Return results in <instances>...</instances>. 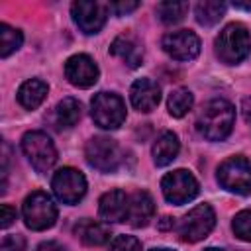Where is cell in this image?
<instances>
[{
    "label": "cell",
    "mask_w": 251,
    "mask_h": 251,
    "mask_svg": "<svg viewBox=\"0 0 251 251\" xmlns=\"http://www.w3.org/2000/svg\"><path fill=\"white\" fill-rule=\"evenodd\" d=\"M110 53H112L114 57H120V59H122L127 67H131V69H137V67L141 65V61H143V51H141V47L137 45L135 39H131V37H127V35L116 37V39L112 41V45H110Z\"/></svg>",
    "instance_id": "ac0fdd59"
},
{
    "label": "cell",
    "mask_w": 251,
    "mask_h": 251,
    "mask_svg": "<svg viewBox=\"0 0 251 251\" xmlns=\"http://www.w3.org/2000/svg\"><path fill=\"white\" fill-rule=\"evenodd\" d=\"M51 188L63 204H76L86 194V178L73 167H63L53 175Z\"/></svg>",
    "instance_id": "30bf717a"
},
{
    "label": "cell",
    "mask_w": 251,
    "mask_h": 251,
    "mask_svg": "<svg viewBox=\"0 0 251 251\" xmlns=\"http://www.w3.org/2000/svg\"><path fill=\"white\" fill-rule=\"evenodd\" d=\"M151 251H175V249H167V247H155V249H151Z\"/></svg>",
    "instance_id": "e575fe53"
},
{
    "label": "cell",
    "mask_w": 251,
    "mask_h": 251,
    "mask_svg": "<svg viewBox=\"0 0 251 251\" xmlns=\"http://www.w3.org/2000/svg\"><path fill=\"white\" fill-rule=\"evenodd\" d=\"M0 251H25V241L22 235H6L2 239Z\"/></svg>",
    "instance_id": "f1b7e54d"
},
{
    "label": "cell",
    "mask_w": 251,
    "mask_h": 251,
    "mask_svg": "<svg viewBox=\"0 0 251 251\" xmlns=\"http://www.w3.org/2000/svg\"><path fill=\"white\" fill-rule=\"evenodd\" d=\"M218 182L235 194H251V161L241 155L226 159L218 167Z\"/></svg>",
    "instance_id": "5b68a950"
},
{
    "label": "cell",
    "mask_w": 251,
    "mask_h": 251,
    "mask_svg": "<svg viewBox=\"0 0 251 251\" xmlns=\"http://www.w3.org/2000/svg\"><path fill=\"white\" fill-rule=\"evenodd\" d=\"M98 67L90 55L78 53L67 59L65 63V76L73 86L88 88L98 80Z\"/></svg>",
    "instance_id": "4fadbf2b"
},
{
    "label": "cell",
    "mask_w": 251,
    "mask_h": 251,
    "mask_svg": "<svg viewBox=\"0 0 251 251\" xmlns=\"http://www.w3.org/2000/svg\"><path fill=\"white\" fill-rule=\"evenodd\" d=\"M161 190H163V196L167 202L180 206V204L190 202L198 194L200 186H198V180L194 178L192 173L178 169V171H173V173L163 176Z\"/></svg>",
    "instance_id": "9c48e42d"
},
{
    "label": "cell",
    "mask_w": 251,
    "mask_h": 251,
    "mask_svg": "<svg viewBox=\"0 0 251 251\" xmlns=\"http://www.w3.org/2000/svg\"><path fill=\"white\" fill-rule=\"evenodd\" d=\"M226 12V4L220 0H202L196 4L194 14H196V22L200 25H214L222 20Z\"/></svg>",
    "instance_id": "44dd1931"
},
{
    "label": "cell",
    "mask_w": 251,
    "mask_h": 251,
    "mask_svg": "<svg viewBox=\"0 0 251 251\" xmlns=\"http://www.w3.org/2000/svg\"><path fill=\"white\" fill-rule=\"evenodd\" d=\"M22 214H24L25 226L33 231H43V229L51 227L57 220V208H55L51 196L43 190H35L24 200Z\"/></svg>",
    "instance_id": "3957f363"
},
{
    "label": "cell",
    "mask_w": 251,
    "mask_h": 251,
    "mask_svg": "<svg viewBox=\"0 0 251 251\" xmlns=\"http://www.w3.org/2000/svg\"><path fill=\"white\" fill-rule=\"evenodd\" d=\"M129 210V196L124 190H110L98 202V214L104 222H126Z\"/></svg>",
    "instance_id": "5bb4252c"
},
{
    "label": "cell",
    "mask_w": 251,
    "mask_h": 251,
    "mask_svg": "<svg viewBox=\"0 0 251 251\" xmlns=\"http://www.w3.org/2000/svg\"><path fill=\"white\" fill-rule=\"evenodd\" d=\"M24 35L20 29L8 25V24H0V57L6 59L8 55H12L14 51H18L22 47Z\"/></svg>",
    "instance_id": "cb8c5ba5"
},
{
    "label": "cell",
    "mask_w": 251,
    "mask_h": 251,
    "mask_svg": "<svg viewBox=\"0 0 251 251\" xmlns=\"http://www.w3.org/2000/svg\"><path fill=\"white\" fill-rule=\"evenodd\" d=\"M194 104V96L188 88H175L171 90L169 94V100H167V110L173 118H182L184 114H188V110L192 108Z\"/></svg>",
    "instance_id": "603a6c76"
},
{
    "label": "cell",
    "mask_w": 251,
    "mask_h": 251,
    "mask_svg": "<svg viewBox=\"0 0 251 251\" xmlns=\"http://www.w3.org/2000/svg\"><path fill=\"white\" fill-rule=\"evenodd\" d=\"M231 229L241 241H251V210H241L239 214H235Z\"/></svg>",
    "instance_id": "484cf974"
},
{
    "label": "cell",
    "mask_w": 251,
    "mask_h": 251,
    "mask_svg": "<svg viewBox=\"0 0 251 251\" xmlns=\"http://www.w3.org/2000/svg\"><path fill=\"white\" fill-rule=\"evenodd\" d=\"M188 12V2H161L157 4V16L163 24H176Z\"/></svg>",
    "instance_id": "d4e9b609"
},
{
    "label": "cell",
    "mask_w": 251,
    "mask_h": 251,
    "mask_svg": "<svg viewBox=\"0 0 251 251\" xmlns=\"http://www.w3.org/2000/svg\"><path fill=\"white\" fill-rule=\"evenodd\" d=\"M108 251H141V243L133 235H118L112 239Z\"/></svg>",
    "instance_id": "4316f807"
},
{
    "label": "cell",
    "mask_w": 251,
    "mask_h": 251,
    "mask_svg": "<svg viewBox=\"0 0 251 251\" xmlns=\"http://www.w3.org/2000/svg\"><path fill=\"white\" fill-rule=\"evenodd\" d=\"M216 55L226 65L241 63L251 51V35L243 24H227L214 41Z\"/></svg>",
    "instance_id": "7a4b0ae2"
},
{
    "label": "cell",
    "mask_w": 251,
    "mask_h": 251,
    "mask_svg": "<svg viewBox=\"0 0 251 251\" xmlns=\"http://www.w3.org/2000/svg\"><path fill=\"white\" fill-rule=\"evenodd\" d=\"M216 226V212L210 204H198L178 224V235L186 243H196L204 239Z\"/></svg>",
    "instance_id": "8992f818"
},
{
    "label": "cell",
    "mask_w": 251,
    "mask_h": 251,
    "mask_svg": "<svg viewBox=\"0 0 251 251\" xmlns=\"http://www.w3.org/2000/svg\"><path fill=\"white\" fill-rule=\"evenodd\" d=\"M173 218H169V216H165L161 222H159V229H167V227H173Z\"/></svg>",
    "instance_id": "d6a6232c"
},
{
    "label": "cell",
    "mask_w": 251,
    "mask_h": 251,
    "mask_svg": "<svg viewBox=\"0 0 251 251\" xmlns=\"http://www.w3.org/2000/svg\"><path fill=\"white\" fill-rule=\"evenodd\" d=\"M241 112H243V118H245L247 122H251V98H245V100H243Z\"/></svg>",
    "instance_id": "1f68e13d"
},
{
    "label": "cell",
    "mask_w": 251,
    "mask_h": 251,
    "mask_svg": "<svg viewBox=\"0 0 251 251\" xmlns=\"http://www.w3.org/2000/svg\"><path fill=\"white\" fill-rule=\"evenodd\" d=\"M75 235L84 243V245H90V247H96V245H104L108 239H110V227L100 224V222H94V220H80L76 226H75Z\"/></svg>",
    "instance_id": "e0dca14e"
},
{
    "label": "cell",
    "mask_w": 251,
    "mask_h": 251,
    "mask_svg": "<svg viewBox=\"0 0 251 251\" xmlns=\"http://www.w3.org/2000/svg\"><path fill=\"white\" fill-rule=\"evenodd\" d=\"M165 53L176 61H190L200 53V39L190 29L171 31L161 41Z\"/></svg>",
    "instance_id": "7c38bea8"
},
{
    "label": "cell",
    "mask_w": 251,
    "mask_h": 251,
    "mask_svg": "<svg viewBox=\"0 0 251 251\" xmlns=\"http://www.w3.org/2000/svg\"><path fill=\"white\" fill-rule=\"evenodd\" d=\"M155 214V202L149 192L137 190L129 196V210H127V222L133 227H143L149 224V220Z\"/></svg>",
    "instance_id": "2e32d148"
},
{
    "label": "cell",
    "mask_w": 251,
    "mask_h": 251,
    "mask_svg": "<svg viewBox=\"0 0 251 251\" xmlns=\"http://www.w3.org/2000/svg\"><path fill=\"white\" fill-rule=\"evenodd\" d=\"M108 8H110L116 16H126V14L133 12V10H137V8H139V2H135V0H120V2L108 4Z\"/></svg>",
    "instance_id": "83f0119b"
},
{
    "label": "cell",
    "mask_w": 251,
    "mask_h": 251,
    "mask_svg": "<svg viewBox=\"0 0 251 251\" xmlns=\"http://www.w3.org/2000/svg\"><path fill=\"white\" fill-rule=\"evenodd\" d=\"M84 157L88 165L100 173H114L122 163V153L118 143L104 135H96L88 139L84 147Z\"/></svg>",
    "instance_id": "ba28073f"
},
{
    "label": "cell",
    "mask_w": 251,
    "mask_h": 251,
    "mask_svg": "<svg viewBox=\"0 0 251 251\" xmlns=\"http://www.w3.org/2000/svg\"><path fill=\"white\" fill-rule=\"evenodd\" d=\"M131 106L139 112H151L161 100V90L151 78H137L129 88Z\"/></svg>",
    "instance_id": "9a60e30c"
},
{
    "label": "cell",
    "mask_w": 251,
    "mask_h": 251,
    "mask_svg": "<svg viewBox=\"0 0 251 251\" xmlns=\"http://www.w3.org/2000/svg\"><path fill=\"white\" fill-rule=\"evenodd\" d=\"M233 122H235L233 106L224 98H216L202 108L196 120V129L208 141H224L231 133Z\"/></svg>",
    "instance_id": "6da1fadb"
},
{
    "label": "cell",
    "mask_w": 251,
    "mask_h": 251,
    "mask_svg": "<svg viewBox=\"0 0 251 251\" xmlns=\"http://www.w3.org/2000/svg\"><path fill=\"white\" fill-rule=\"evenodd\" d=\"M108 6L102 2H94V0H78L71 6V16L75 20V24L78 25L80 31L84 33H98L104 24H106V16H108Z\"/></svg>",
    "instance_id": "8fae6325"
},
{
    "label": "cell",
    "mask_w": 251,
    "mask_h": 251,
    "mask_svg": "<svg viewBox=\"0 0 251 251\" xmlns=\"http://www.w3.org/2000/svg\"><path fill=\"white\" fill-rule=\"evenodd\" d=\"M204 251H224V249H218V247H208V249H204Z\"/></svg>",
    "instance_id": "d590c367"
},
{
    "label": "cell",
    "mask_w": 251,
    "mask_h": 251,
    "mask_svg": "<svg viewBox=\"0 0 251 251\" xmlns=\"http://www.w3.org/2000/svg\"><path fill=\"white\" fill-rule=\"evenodd\" d=\"M178 149H180V143H178V137L176 133L173 131H163L157 141L153 143V161L157 167H165L169 163H173L178 155Z\"/></svg>",
    "instance_id": "d6986e66"
},
{
    "label": "cell",
    "mask_w": 251,
    "mask_h": 251,
    "mask_svg": "<svg viewBox=\"0 0 251 251\" xmlns=\"http://www.w3.org/2000/svg\"><path fill=\"white\" fill-rule=\"evenodd\" d=\"M92 120L102 129H116L126 120V104L114 92H98L92 98Z\"/></svg>",
    "instance_id": "52a82bcc"
},
{
    "label": "cell",
    "mask_w": 251,
    "mask_h": 251,
    "mask_svg": "<svg viewBox=\"0 0 251 251\" xmlns=\"http://www.w3.org/2000/svg\"><path fill=\"white\" fill-rule=\"evenodd\" d=\"M55 116H57V124L61 127H73V126H76V122L82 116V106L78 100H75L71 96L63 98L55 108Z\"/></svg>",
    "instance_id": "7402d4cb"
},
{
    "label": "cell",
    "mask_w": 251,
    "mask_h": 251,
    "mask_svg": "<svg viewBox=\"0 0 251 251\" xmlns=\"http://www.w3.org/2000/svg\"><path fill=\"white\" fill-rule=\"evenodd\" d=\"M231 6L237 8V10H251V0L249 2H237V0H233Z\"/></svg>",
    "instance_id": "836d02e7"
},
{
    "label": "cell",
    "mask_w": 251,
    "mask_h": 251,
    "mask_svg": "<svg viewBox=\"0 0 251 251\" xmlns=\"http://www.w3.org/2000/svg\"><path fill=\"white\" fill-rule=\"evenodd\" d=\"M35 251H67V249L57 241H43V243L37 245Z\"/></svg>",
    "instance_id": "4dcf8cb0"
},
{
    "label": "cell",
    "mask_w": 251,
    "mask_h": 251,
    "mask_svg": "<svg viewBox=\"0 0 251 251\" xmlns=\"http://www.w3.org/2000/svg\"><path fill=\"white\" fill-rule=\"evenodd\" d=\"M47 96V84L41 78H29L18 88V102L25 110H35Z\"/></svg>",
    "instance_id": "ffe728a7"
},
{
    "label": "cell",
    "mask_w": 251,
    "mask_h": 251,
    "mask_svg": "<svg viewBox=\"0 0 251 251\" xmlns=\"http://www.w3.org/2000/svg\"><path fill=\"white\" fill-rule=\"evenodd\" d=\"M14 220H16V210L10 204H2L0 206V226L6 229L14 224Z\"/></svg>",
    "instance_id": "f546056e"
},
{
    "label": "cell",
    "mask_w": 251,
    "mask_h": 251,
    "mask_svg": "<svg viewBox=\"0 0 251 251\" xmlns=\"http://www.w3.org/2000/svg\"><path fill=\"white\" fill-rule=\"evenodd\" d=\"M22 151L37 173H47L57 163V149L43 131H27L22 137Z\"/></svg>",
    "instance_id": "277c9868"
}]
</instances>
